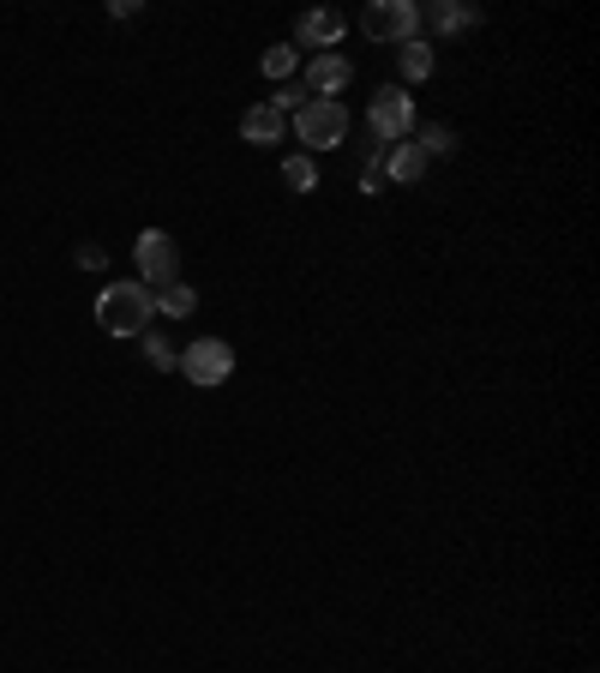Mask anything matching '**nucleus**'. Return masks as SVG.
<instances>
[{
    "label": "nucleus",
    "mask_w": 600,
    "mask_h": 673,
    "mask_svg": "<svg viewBox=\"0 0 600 673\" xmlns=\"http://www.w3.org/2000/svg\"><path fill=\"white\" fill-rule=\"evenodd\" d=\"M151 288L144 283H108L103 295H96V324H103L108 336H144V324H151Z\"/></svg>",
    "instance_id": "1"
},
{
    "label": "nucleus",
    "mask_w": 600,
    "mask_h": 673,
    "mask_svg": "<svg viewBox=\"0 0 600 673\" xmlns=\"http://www.w3.org/2000/svg\"><path fill=\"white\" fill-rule=\"evenodd\" d=\"M132 259H139V276L151 288L175 283V240H168L163 228H144V235L132 240Z\"/></svg>",
    "instance_id": "6"
},
{
    "label": "nucleus",
    "mask_w": 600,
    "mask_h": 673,
    "mask_svg": "<svg viewBox=\"0 0 600 673\" xmlns=\"http://www.w3.org/2000/svg\"><path fill=\"white\" fill-rule=\"evenodd\" d=\"M427 163H432V156L420 151V144H384V168H391L396 187H415V180L427 175Z\"/></svg>",
    "instance_id": "9"
},
{
    "label": "nucleus",
    "mask_w": 600,
    "mask_h": 673,
    "mask_svg": "<svg viewBox=\"0 0 600 673\" xmlns=\"http://www.w3.org/2000/svg\"><path fill=\"white\" fill-rule=\"evenodd\" d=\"M360 24H367L372 43H415L420 36V7L415 0H372Z\"/></svg>",
    "instance_id": "2"
},
{
    "label": "nucleus",
    "mask_w": 600,
    "mask_h": 673,
    "mask_svg": "<svg viewBox=\"0 0 600 673\" xmlns=\"http://www.w3.org/2000/svg\"><path fill=\"white\" fill-rule=\"evenodd\" d=\"M372 132H379L384 144H403L408 132H415V96L403 91V84H384L379 96H372Z\"/></svg>",
    "instance_id": "4"
},
{
    "label": "nucleus",
    "mask_w": 600,
    "mask_h": 673,
    "mask_svg": "<svg viewBox=\"0 0 600 673\" xmlns=\"http://www.w3.org/2000/svg\"><path fill=\"white\" fill-rule=\"evenodd\" d=\"M264 79H288V72H295V48H264Z\"/></svg>",
    "instance_id": "15"
},
{
    "label": "nucleus",
    "mask_w": 600,
    "mask_h": 673,
    "mask_svg": "<svg viewBox=\"0 0 600 673\" xmlns=\"http://www.w3.org/2000/svg\"><path fill=\"white\" fill-rule=\"evenodd\" d=\"M427 19L439 24V31H468V24H480L475 7H451V0H439V7H427Z\"/></svg>",
    "instance_id": "13"
},
{
    "label": "nucleus",
    "mask_w": 600,
    "mask_h": 673,
    "mask_svg": "<svg viewBox=\"0 0 600 673\" xmlns=\"http://www.w3.org/2000/svg\"><path fill=\"white\" fill-rule=\"evenodd\" d=\"M175 367L187 373L192 385H204V391H211V385H228V373H235V349L216 343V336H199V343H192Z\"/></svg>",
    "instance_id": "5"
},
{
    "label": "nucleus",
    "mask_w": 600,
    "mask_h": 673,
    "mask_svg": "<svg viewBox=\"0 0 600 673\" xmlns=\"http://www.w3.org/2000/svg\"><path fill=\"white\" fill-rule=\"evenodd\" d=\"M403 79L408 84H427L432 79V48L420 43V36H415V43H403Z\"/></svg>",
    "instance_id": "12"
},
{
    "label": "nucleus",
    "mask_w": 600,
    "mask_h": 673,
    "mask_svg": "<svg viewBox=\"0 0 600 673\" xmlns=\"http://www.w3.org/2000/svg\"><path fill=\"white\" fill-rule=\"evenodd\" d=\"M283 180H288V187H295V192H312V180H319V168H312V156H288V163H283Z\"/></svg>",
    "instance_id": "14"
},
{
    "label": "nucleus",
    "mask_w": 600,
    "mask_h": 673,
    "mask_svg": "<svg viewBox=\"0 0 600 673\" xmlns=\"http://www.w3.org/2000/svg\"><path fill=\"white\" fill-rule=\"evenodd\" d=\"M343 132H348V108H343V103H319V96H312V103L295 115V139L312 144V151H331V144H343Z\"/></svg>",
    "instance_id": "3"
},
{
    "label": "nucleus",
    "mask_w": 600,
    "mask_h": 673,
    "mask_svg": "<svg viewBox=\"0 0 600 673\" xmlns=\"http://www.w3.org/2000/svg\"><path fill=\"white\" fill-rule=\"evenodd\" d=\"M348 79H355V67H348L343 55H319L307 67V91L319 96V103H336V91H348Z\"/></svg>",
    "instance_id": "7"
},
{
    "label": "nucleus",
    "mask_w": 600,
    "mask_h": 673,
    "mask_svg": "<svg viewBox=\"0 0 600 673\" xmlns=\"http://www.w3.org/2000/svg\"><path fill=\"white\" fill-rule=\"evenodd\" d=\"M420 151H451V132H444V127H427V139H420Z\"/></svg>",
    "instance_id": "16"
},
{
    "label": "nucleus",
    "mask_w": 600,
    "mask_h": 673,
    "mask_svg": "<svg viewBox=\"0 0 600 673\" xmlns=\"http://www.w3.org/2000/svg\"><path fill=\"white\" fill-rule=\"evenodd\" d=\"M151 307H156V312H168V319H187V312L199 307V295H192V288H187V283H180V276H175V283L151 288Z\"/></svg>",
    "instance_id": "11"
},
{
    "label": "nucleus",
    "mask_w": 600,
    "mask_h": 673,
    "mask_svg": "<svg viewBox=\"0 0 600 673\" xmlns=\"http://www.w3.org/2000/svg\"><path fill=\"white\" fill-rule=\"evenodd\" d=\"M240 139H247V144H276V139H283V115H276L271 103L247 108V115H240Z\"/></svg>",
    "instance_id": "10"
},
{
    "label": "nucleus",
    "mask_w": 600,
    "mask_h": 673,
    "mask_svg": "<svg viewBox=\"0 0 600 673\" xmlns=\"http://www.w3.org/2000/svg\"><path fill=\"white\" fill-rule=\"evenodd\" d=\"M343 31H348V24H343V12H331V7L300 12V24H295V36H300V43H312L319 55H331V48L343 43Z\"/></svg>",
    "instance_id": "8"
}]
</instances>
